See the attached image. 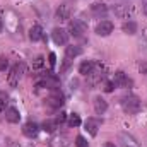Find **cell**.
<instances>
[{
    "mask_svg": "<svg viewBox=\"0 0 147 147\" xmlns=\"http://www.w3.org/2000/svg\"><path fill=\"white\" fill-rule=\"evenodd\" d=\"M29 39H31V41H39V39H43V29H41V26H33V28L29 29Z\"/></svg>",
    "mask_w": 147,
    "mask_h": 147,
    "instance_id": "obj_19",
    "label": "cell"
},
{
    "mask_svg": "<svg viewBox=\"0 0 147 147\" xmlns=\"http://www.w3.org/2000/svg\"><path fill=\"white\" fill-rule=\"evenodd\" d=\"M22 72H24V63H16V65L10 69L9 77H7V82H9L10 87H16V86L19 84V79H21Z\"/></svg>",
    "mask_w": 147,
    "mask_h": 147,
    "instance_id": "obj_2",
    "label": "cell"
},
{
    "mask_svg": "<svg viewBox=\"0 0 147 147\" xmlns=\"http://www.w3.org/2000/svg\"><path fill=\"white\" fill-rule=\"evenodd\" d=\"M9 69V60L5 57H0V72H5Z\"/></svg>",
    "mask_w": 147,
    "mask_h": 147,
    "instance_id": "obj_24",
    "label": "cell"
},
{
    "mask_svg": "<svg viewBox=\"0 0 147 147\" xmlns=\"http://www.w3.org/2000/svg\"><path fill=\"white\" fill-rule=\"evenodd\" d=\"M121 108L125 110V113L128 115H137L140 111V99L134 94H128V96H123L121 98Z\"/></svg>",
    "mask_w": 147,
    "mask_h": 147,
    "instance_id": "obj_1",
    "label": "cell"
},
{
    "mask_svg": "<svg viewBox=\"0 0 147 147\" xmlns=\"http://www.w3.org/2000/svg\"><path fill=\"white\" fill-rule=\"evenodd\" d=\"M51 108H60L62 105H63V96H62V92L60 91H57V89H53V94L48 98V101H46Z\"/></svg>",
    "mask_w": 147,
    "mask_h": 147,
    "instance_id": "obj_11",
    "label": "cell"
},
{
    "mask_svg": "<svg viewBox=\"0 0 147 147\" xmlns=\"http://www.w3.org/2000/svg\"><path fill=\"white\" fill-rule=\"evenodd\" d=\"M120 140H121L123 147H139L137 140H135L130 134H127V132H121V134H120Z\"/></svg>",
    "mask_w": 147,
    "mask_h": 147,
    "instance_id": "obj_14",
    "label": "cell"
},
{
    "mask_svg": "<svg viewBox=\"0 0 147 147\" xmlns=\"http://www.w3.org/2000/svg\"><path fill=\"white\" fill-rule=\"evenodd\" d=\"M41 128H43L45 132H55V130L58 128V121H57V118H55V120H45V123L41 125Z\"/></svg>",
    "mask_w": 147,
    "mask_h": 147,
    "instance_id": "obj_20",
    "label": "cell"
},
{
    "mask_svg": "<svg viewBox=\"0 0 147 147\" xmlns=\"http://www.w3.org/2000/svg\"><path fill=\"white\" fill-rule=\"evenodd\" d=\"M113 87H115V84H113V82H106V84H105V91H106V92H111V91H113Z\"/></svg>",
    "mask_w": 147,
    "mask_h": 147,
    "instance_id": "obj_27",
    "label": "cell"
},
{
    "mask_svg": "<svg viewBox=\"0 0 147 147\" xmlns=\"http://www.w3.org/2000/svg\"><path fill=\"white\" fill-rule=\"evenodd\" d=\"M38 132H39V125L34 123V121H28V123L22 127V134H24L26 137H29V139H34L38 135Z\"/></svg>",
    "mask_w": 147,
    "mask_h": 147,
    "instance_id": "obj_10",
    "label": "cell"
},
{
    "mask_svg": "<svg viewBox=\"0 0 147 147\" xmlns=\"http://www.w3.org/2000/svg\"><path fill=\"white\" fill-rule=\"evenodd\" d=\"M86 29H87V26H86L82 21H79V19H72V21L69 22V33H70L74 38H82L84 33H86Z\"/></svg>",
    "mask_w": 147,
    "mask_h": 147,
    "instance_id": "obj_3",
    "label": "cell"
},
{
    "mask_svg": "<svg viewBox=\"0 0 147 147\" xmlns=\"http://www.w3.org/2000/svg\"><path fill=\"white\" fill-rule=\"evenodd\" d=\"M84 127H86V130H87V134L94 137V135L98 134V128L101 127V120H98V118H94V116H91V118H87V120L84 121Z\"/></svg>",
    "mask_w": 147,
    "mask_h": 147,
    "instance_id": "obj_6",
    "label": "cell"
},
{
    "mask_svg": "<svg viewBox=\"0 0 147 147\" xmlns=\"http://www.w3.org/2000/svg\"><path fill=\"white\" fill-rule=\"evenodd\" d=\"M5 120H7L9 123H19V120H21V113H19V110L14 108V106L7 108V110H5Z\"/></svg>",
    "mask_w": 147,
    "mask_h": 147,
    "instance_id": "obj_12",
    "label": "cell"
},
{
    "mask_svg": "<svg viewBox=\"0 0 147 147\" xmlns=\"http://www.w3.org/2000/svg\"><path fill=\"white\" fill-rule=\"evenodd\" d=\"M106 110H108V103H106L101 96L94 98V111H96L98 115H103Z\"/></svg>",
    "mask_w": 147,
    "mask_h": 147,
    "instance_id": "obj_15",
    "label": "cell"
},
{
    "mask_svg": "<svg viewBox=\"0 0 147 147\" xmlns=\"http://www.w3.org/2000/svg\"><path fill=\"white\" fill-rule=\"evenodd\" d=\"M79 55H82V48L80 46H67L65 48V58H69V60H72L75 57H79Z\"/></svg>",
    "mask_w": 147,
    "mask_h": 147,
    "instance_id": "obj_17",
    "label": "cell"
},
{
    "mask_svg": "<svg viewBox=\"0 0 147 147\" xmlns=\"http://www.w3.org/2000/svg\"><path fill=\"white\" fill-rule=\"evenodd\" d=\"M140 46L147 51V33H146V36H144V39H140Z\"/></svg>",
    "mask_w": 147,
    "mask_h": 147,
    "instance_id": "obj_29",
    "label": "cell"
},
{
    "mask_svg": "<svg viewBox=\"0 0 147 147\" xmlns=\"http://www.w3.org/2000/svg\"><path fill=\"white\" fill-rule=\"evenodd\" d=\"M91 12H92L94 17L101 19V17H106V14H108V7H106L105 3H101V2H96V3L91 5Z\"/></svg>",
    "mask_w": 147,
    "mask_h": 147,
    "instance_id": "obj_9",
    "label": "cell"
},
{
    "mask_svg": "<svg viewBox=\"0 0 147 147\" xmlns=\"http://www.w3.org/2000/svg\"><path fill=\"white\" fill-rule=\"evenodd\" d=\"M2 28H3V24H2V19H0V33H2Z\"/></svg>",
    "mask_w": 147,
    "mask_h": 147,
    "instance_id": "obj_33",
    "label": "cell"
},
{
    "mask_svg": "<svg viewBox=\"0 0 147 147\" xmlns=\"http://www.w3.org/2000/svg\"><path fill=\"white\" fill-rule=\"evenodd\" d=\"M113 33V22L111 21H101L96 26V34L98 36H110Z\"/></svg>",
    "mask_w": 147,
    "mask_h": 147,
    "instance_id": "obj_7",
    "label": "cell"
},
{
    "mask_svg": "<svg viewBox=\"0 0 147 147\" xmlns=\"http://www.w3.org/2000/svg\"><path fill=\"white\" fill-rule=\"evenodd\" d=\"M137 22L135 21H127V22H123V26H121V29H123V33L125 34H135L137 33Z\"/></svg>",
    "mask_w": 147,
    "mask_h": 147,
    "instance_id": "obj_18",
    "label": "cell"
},
{
    "mask_svg": "<svg viewBox=\"0 0 147 147\" xmlns=\"http://www.w3.org/2000/svg\"><path fill=\"white\" fill-rule=\"evenodd\" d=\"M48 62H50V67L53 69V67L57 65V55H55V53H50V55H48Z\"/></svg>",
    "mask_w": 147,
    "mask_h": 147,
    "instance_id": "obj_25",
    "label": "cell"
},
{
    "mask_svg": "<svg viewBox=\"0 0 147 147\" xmlns=\"http://www.w3.org/2000/svg\"><path fill=\"white\" fill-rule=\"evenodd\" d=\"M51 38H53V41H55V45H67V41H69V33L65 31V29H62V28H55L53 29V33H51Z\"/></svg>",
    "mask_w": 147,
    "mask_h": 147,
    "instance_id": "obj_5",
    "label": "cell"
},
{
    "mask_svg": "<svg viewBox=\"0 0 147 147\" xmlns=\"http://www.w3.org/2000/svg\"><path fill=\"white\" fill-rule=\"evenodd\" d=\"M43 62H45V58H43V57H38L36 60H34V65H33V67H34V69H39V67L43 65Z\"/></svg>",
    "mask_w": 147,
    "mask_h": 147,
    "instance_id": "obj_26",
    "label": "cell"
},
{
    "mask_svg": "<svg viewBox=\"0 0 147 147\" xmlns=\"http://www.w3.org/2000/svg\"><path fill=\"white\" fill-rule=\"evenodd\" d=\"M113 84L116 86V87H128L130 84H132V80L125 75V72H121V70H118V72L115 74V79H113Z\"/></svg>",
    "mask_w": 147,
    "mask_h": 147,
    "instance_id": "obj_8",
    "label": "cell"
},
{
    "mask_svg": "<svg viewBox=\"0 0 147 147\" xmlns=\"http://www.w3.org/2000/svg\"><path fill=\"white\" fill-rule=\"evenodd\" d=\"M134 12V7L132 5H125V3H118L113 7V14L120 19H128Z\"/></svg>",
    "mask_w": 147,
    "mask_h": 147,
    "instance_id": "obj_4",
    "label": "cell"
},
{
    "mask_svg": "<svg viewBox=\"0 0 147 147\" xmlns=\"http://www.w3.org/2000/svg\"><path fill=\"white\" fill-rule=\"evenodd\" d=\"M57 19L58 21H69L70 19V7L67 3L58 5V9H57Z\"/></svg>",
    "mask_w": 147,
    "mask_h": 147,
    "instance_id": "obj_13",
    "label": "cell"
},
{
    "mask_svg": "<svg viewBox=\"0 0 147 147\" xmlns=\"http://www.w3.org/2000/svg\"><path fill=\"white\" fill-rule=\"evenodd\" d=\"M7 99H9V96H7L5 92H0V113H2V111H5V105H7Z\"/></svg>",
    "mask_w": 147,
    "mask_h": 147,
    "instance_id": "obj_23",
    "label": "cell"
},
{
    "mask_svg": "<svg viewBox=\"0 0 147 147\" xmlns=\"http://www.w3.org/2000/svg\"><path fill=\"white\" fill-rule=\"evenodd\" d=\"M94 62H91V60H84L80 65H79V74H82V75H89V74L94 70Z\"/></svg>",
    "mask_w": 147,
    "mask_h": 147,
    "instance_id": "obj_16",
    "label": "cell"
},
{
    "mask_svg": "<svg viewBox=\"0 0 147 147\" xmlns=\"http://www.w3.org/2000/svg\"><path fill=\"white\" fill-rule=\"evenodd\" d=\"M142 9H144V12L147 14V0H144V3H142Z\"/></svg>",
    "mask_w": 147,
    "mask_h": 147,
    "instance_id": "obj_31",
    "label": "cell"
},
{
    "mask_svg": "<svg viewBox=\"0 0 147 147\" xmlns=\"http://www.w3.org/2000/svg\"><path fill=\"white\" fill-rule=\"evenodd\" d=\"M67 123H69V127H79V125L82 123V120H80V116H79L77 113H72V115H69Z\"/></svg>",
    "mask_w": 147,
    "mask_h": 147,
    "instance_id": "obj_21",
    "label": "cell"
},
{
    "mask_svg": "<svg viewBox=\"0 0 147 147\" xmlns=\"http://www.w3.org/2000/svg\"><path fill=\"white\" fill-rule=\"evenodd\" d=\"M105 147H116V146H115V144H111V142H108V144H106Z\"/></svg>",
    "mask_w": 147,
    "mask_h": 147,
    "instance_id": "obj_32",
    "label": "cell"
},
{
    "mask_svg": "<svg viewBox=\"0 0 147 147\" xmlns=\"http://www.w3.org/2000/svg\"><path fill=\"white\" fill-rule=\"evenodd\" d=\"M65 118H67V115H65V113H60V115L57 116V121L62 123V121H65Z\"/></svg>",
    "mask_w": 147,
    "mask_h": 147,
    "instance_id": "obj_28",
    "label": "cell"
},
{
    "mask_svg": "<svg viewBox=\"0 0 147 147\" xmlns=\"http://www.w3.org/2000/svg\"><path fill=\"white\" fill-rule=\"evenodd\" d=\"M140 70L142 72H147V63H140Z\"/></svg>",
    "mask_w": 147,
    "mask_h": 147,
    "instance_id": "obj_30",
    "label": "cell"
},
{
    "mask_svg": "<svg viewBox=\"0 0 147 147\" xmlns=\"http://www.w3.org/2000/svg\"><path fill=\"white\" fill-rule=\"evenodd\" d=\"M75 147H89V144H87V140L82 135H77L75 137Z\"/></svg>",
    "mask_w": 147,
    "mask_h": 147,
    "instance_id": "obj_22",
    "label": "cell"
}]
</instances>
